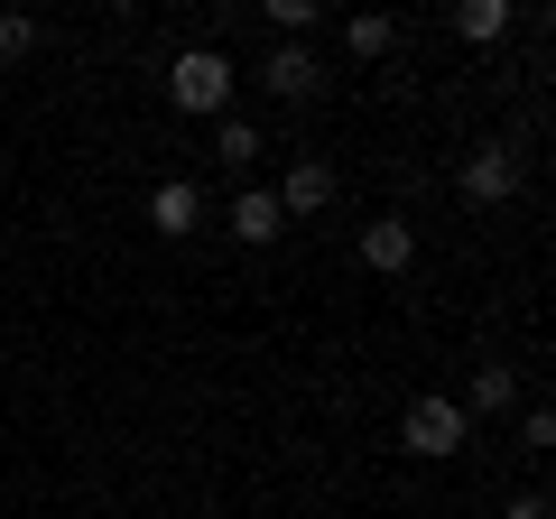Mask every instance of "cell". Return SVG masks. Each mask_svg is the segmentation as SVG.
<instances>
[{"mask_svg": "<svg viewBox=\"0 0 556 519\" xmlns=\"http://www.w3.org/2000/svg\"><path fill=\"white\" fill-rule=\"evenodd\" d=\"M167 102L195 121H232V56L223 47H186L177 65H167Z\"/></svg>", "mask_w": 556, "mask_h": 519, "instance_id": "cell-1", "label": "cell"}, {"mask_svg": "<svg viewBox=\"0 0 556 519\" xmlns=\"http://www.w3.org/2000/svg\"><path fill=\"white\" fill-rule=\"evenodd\" d=\"M464 408L445 400V390H427V400H408V418H399V445L408 455H427V464H445V455H464Z\"/></svg>", "mask_w": 556, "mask_h": 519, "instance_id": "cell-2", "label": "cell"}, {"mask_svg": "<svg viewBox=\"0 0 556 519\" xmlns=\"http://www.w3.org/2000/svg\"><path fill=\"white\" fill-rule=\"evenodd\" d=\"M260 84H269L278 102H316V93H325V65H316V47L269 38V56H260Z\"/></svg>", "mask_w": 556, "mask_h": 519, "instance_id": "cell-3", "label": "cell"}, {"mask_svg": "<svg viewBox=\"0 0 556 519\" xmlns=\"http://www.w3.org/2000/svg\"><path fill=\"white\" fill-rule=\"evenodd\" d=\"M519 195V149L510 140H482L464 159V204H510Z\"/></svg>", "mask_w": 556, "mask_h": 519, "instance_id": "cell-4", "label": "cell"}, {"mask_svg": "<svg viewBox=\"0 0 556 519\" xmlns=\"http://www.w3.org/2000/svg\"><path fill=\"white\" fill-rule=\"evenodd\" d=\"M353 251H362V269H371V279H399V269L417 260V223H408V214H380V223H362Z\"/></svg>", "mask_w": 556, "mask_h": 519, "instance_id": "cell-5", "label": "cell"}, {"mask_svg": "<svg viewBox=\"0 0 556 519\" xmlns=\"http://www.w3.org/2000/svg\"><path fill=\"white\" fill-rule=\"evenodd\" d=\"M204 223V186L195 177H159V195H149V232L159 241H186Z\"/></svg>", "mask_w": 556, "mask_h": 519, "instance_id": "cell-6", "label": "cell"}, {"mask_svg": "<svg viewBox=\"0 0 556 519\" xmlns=\"http://www.w3.org/2000/svg\"><path fill=\"white\" fill-rule=\"evenodd\" d=\"M269 195H278V214H288V223H306V214H325V204H334V167H325V159H298Z\"/></svg>", "mask_w": 556, "mask_h": 519, "instance_id": "cell-7", "label": "cell"}, {"mask_svg": "<svg viewBox=\"0 0 556 519\" xmlns=\"http://www.w3.org/2000/svg\"><path fill=\"white\" fill-rule=\"evenodd\" d=\"M223 232H232V241H251V251H269V241L288 232V214H278V195H269V186H241V195H232V223H223Z\"/></svg>", "mask_w": 556, "mask_h": 519, "instance_id": "cell-8", "label": "cell"}, {"mask_svg": "<svg viewBox=\"0 0 556 519\" xmlns=\"http://www.w3.org/2000/svg\"><path fill=\"white\" fill-rule=\"evenodd\" d=\"M519 400V371H501V362H482V371H473V390H464V418H501V408H510Z\"/></svg>", "mask_w": 556, "mask_h": 519, "instance_id": "cell-9", "label": "cell"}, {"mask_svg": "<svg viewBox=\"0 0 556 519\" xmlns=\"http://www.w3.org/2000/svg\"><path fill=\"white\" fill-rule=\"evenodd\" d=\"M260 149H269V140H260V121H214V159L232 167V177H251Z\"/></svg>", "mask_w": 556, "mask_h": 519, "instance_id": "cell-10", "label": "cell"}, {"mask_svg": "<svg viewBox=\"0 0 556 519\" xmlns=\"http://www.w3.org/2000/svg\"><path fill=\"white\" fill-rule=\"evenodd\" d=\"M510 20H519L510 0H464V10H455V28H464V38H473V47H492V38H510Z\"/></svg>", "mask_w": 556, "mask_h": 519, "instance_id": "cell-11", "label": "cell"}, {"mask_svg": "<svg viewBox=\"0 0 556 519\" xmlns=\"http://www.w3.org/2000/svg\"><path fill=\"white\" fill-rule=\"evenodd\" d=\"M343 47H353V56H390V47H399V20L362 10V20H343Z\"/></svg>", "mask_w": 556, "mask_h": 519, "instance_id": "cell-12", "label": "cell"}, {"mask_svg": "<svg viewBox=\"0 0 556 519\" xmlns=\"http://www.w3.org/2000/svg\"><path fill=\"white\" fill-rule=\"evenodd\" d=\"M20 56H38V20L28 10H0V65H20Z\"/></svg>", "mask_w": 556, "mask_h": 519, "instance_id": "cell-13", "label": "cell"}, {"mask_svg": "<svg viewBox=\"0 0 556 519\" xmlns=\"http://www.w3.org/2000/svg\"><path fill=\"white\" fill-rule=\"evenodd\" d=\"M519 445H529V455H547V445H556V418H547V408H529V418H519Z\"/></svg>", "mask_w": 556, "mask_h": 519, "instance_id": "cell-14", "label": "cell"}, {"mask_svg": "<svg viewBox=\"0 0 556 519\" xmlns=\"http://www.w3.org/2000/svg\"><path fill=\"white\" fill-rule=\"evenodd\" d=\"M501 519H547V492H519V501H510Z\"/></svg>", "mask_w": 556, "mask_h": 519, "instance_id": "cell-15", "label": "cell"}]
</instances>
